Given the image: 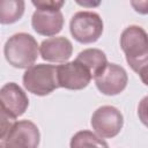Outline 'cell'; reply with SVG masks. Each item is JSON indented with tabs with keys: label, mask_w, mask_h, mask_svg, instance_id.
Wrapping results in <instances>:
<instances>
[{
	"label": "cell",
	"mask_w": 148,
	"mask_h": 148,
	"mask_svg": "<svg viewBox=\"0 0 148 148\" xmlns=\"http://www.w3.org/2000/svg\"><path fill=\"white\" fill-rule=\"evenodd\" d=\"M37 40L27 32L10 36L3 46V54L9 65L15 68H29L38 58Z\"/></svg>",
	"instance_id": "6da1fadb"
},
{
	"label": "cell",
	"mask_w": 148,
	"mask_h": 148,
	"mask_svg": "<svg viewBox=\"0 0 148 148\" xmlns=\"http://www.w3.org/2000/svg\"><path fill=\"white\" fill-rule=\"evenodd\" d=\"M120 47L126 61L136 73L148 64V34L140 25L127 27L120 36Z\"/></svg>",
	"instance_id": "7a4b0ae2"
},
{
	"label": "cell",
	"mask_w": 148,
	"mask_h": 148,
	"mask_svg": "<svg viewBox=\"0 0 148 148\" xmlns=\"http://www.w3.org/2000/svg\"><path fill=\"white\" fill-rule=\"evenodd\" d=\"M22 81L29 92L37 96H46L59 88L57 66L47 64L34 65L25 69Z\"/></svg>",
	"instance_id": "3957f363"
},
{
	"label": "cell",
	"mask_w": 148,
	"mask_h": 148,
	"mask_svg": "<svg viewBox=\"0 0 148 148\" xmlns=\"http://www.w3.org/2000/svg\"><path fill=\"white\" fill-rule=\"evenodd\" d=\"M39 140L37 125L28 119L20 120L0 134V148H37Z\"/></svg>",
	"instance_id": "277c9868"
},
{
	"label": "cell",
	"mask_w": 148,
	"mask_h": 148,
	"mask_svg": "<svg viewBox=\"0 0 148 148\" xmlns=\"http://www.w3.org/2000/svg\"><path fill=\"white\" fill-rule=\"evenodd\" d=\"M69 31L73 38L81 44L95 43L102 36L103 21L95 12H77L71 18Z\"/></svg>",
	"instance_id": "5b68a950"
},
{
	"label": "cell",
	"mask_w": 148,
	"mask_h": 148,
	"mask_svg": "<svg viewBox=\"0 0 148 148\" xmlns=\"http://www.w3.org/2000/svg\"><path fill=\"white\" fill-rule=\"evenodd\" d=\"M91 127L101 138H114L124 125L121 112L112 105L99 106L91 116Z\"/></svg>",
	"instance_id": "8992f818"
},
{
	"label": "cell",
	"mask_w": 148,
	"mask_h": 148,
	"mask_svg": "<svg viewBox=\"0 0 148 148\" xmlns=\"http://www.w3.org/2000/svg\"><path fill=\"white\" fill-rule=\"evenodd\" d=\"M57 74L59 87L69 90H81L86 88L92 79L88 68L77 60L57 66Z\"/></svg>",
	"instance_id": "52a82bcc"
},
{
	"label": "cell",
	"mask_w": 148,
	"mask_h": 148,
	"mask_svg": "<svg viewBox=\"0 0 148 148\" xmlns=\"http://www.w3.org/2000/svg\"><path fill=\"white\" fill-rule=\"evenodd\" d=\"M97 89L106 96H114L125 90L128 76L124 67L117 64H108L106 67L95 77Z\"/></svg>",
	"instance_id": "ba28073f"
},
{
	"label": "cell",
	"mask_w": 148,
	"mask_h": 148,
	"mask_svg": "<svg viewBox=\"0 0 148 148\" xmlns=\"http://www.w3.org/2000/svg\"><path fill=\"white\" fill-rule=\"evenodd\" d=\"M0 104L1 112H5L16 119L27 111L29 106V98L17 83L8 82L1 87Z\"/></svg>",
	"instance_id": "9c48e42d"
},
{
	"label": "cell",
	"mask_w": 148,
	"mask_h": 148,
	"mask_svg": "<svg viewBox=\"0 0 148 148\" xmlns=\"http://www.w3.org/2000/svg\"><path fill=\"white\" fill-rule=\"evenodd\" d=\"M31 25L42 36H54L62 29V13L60 9H36L31 17Z\"/></svg>",
	"instance_id": "30bf717a"
},
{
	"label": "cell",
	"mask_w": 148,
	"mask_h": 148,
	"mask_svg": "<svg viewBox=\"0 0 148 148\" xmlns=\"http://www.w3.org/2000/svg\"><path fill=\"white\" fill-rule=\"evenodd\" d=\"M39 52L43 60L50 62H66L73 53V45L71 40L64 36L50 37L42 42Z\"/></svg>",
	"instance_id": "8fae6325"
},
{
	"label": "cell",
	"mask_w": 148,
	"mask_h": 148,
	"mask_svg": "<svg viewBox=\"0 0 148 148\" xmlns=\"http://www.w3.org/2000/svg\"><path fill=\"white\" fill-rule=\"evenodd\" d=\"M75 60L87 67L92 77L99 74L109 64L105 53L99 49H86L77 54Z\"/></svg>",
	"instance_id": "7c38bea8"
},
{
	"label": "cell",
	"mask_w": 148,
	"mask_h": 148,
	"mask_svg": "<svg viewBox=\"0 0 148 148\" xmlns=\"http://www.w3.org/2000/svg\"><path fill=\"white\" fill-rule=\"evenodd\" d=\"M25 3L23 0H2L0 2L1 24H12L17 22L24 14Z\"/></svg>",
	"instance_id": "4fadbf2b"
},
{
	"label": "cell",
	"mask_w": 148,
	"mask_h": 148,
	"mask_svg": "<svg viewBox=\"0 0 148 148\" xmlns=\"http://www.w3.org/2000/svg\"><path fill=\"white\" fill-rule=\"evenodd\" d=\"M71 148H109L108 143L91 131H79L76 132L69 142Z\"/></svg>",
	"instance_id": "5bb4252c"
},
{
	"label": "cell",
	"mask_w": 148,
	"mask_h": 148,
	"mask_svg": "<svg viewBox=\"0 0 148 148\" xmlns=\"http://www.w3.org/2000/svg\"><path fill=\"white\" fill-rule=\"evenodd\" d=\"M138 116L140 121L148 127V96H145L138 105Z\"/></svg>",
	"instance_id": "9a60e30c"
},
{
	"label": "cell",
	"mask_w": 148,
	"mask_h": 148,
	"mask_svg": "<svg viewBox=\"0 0 148 148\" xmlns=\"http://www.w3.org/2000/svg\"><path fill=\"white\" fill-rule=\"evenodd\" d=\"M32 5L36 9H60L65 1H53V0H42V1H32Z\"/></svg>",
	"instance_id": "2e32d148"
},
{
	"label": "cell",
	"mask_w": 148,
	"mask_h": 148,
	"mask_svg": "<svg viewBox=\"0 0 148 148\" xmlns=\"http://www.w3.org/2000/svg\"><path fill=\"white\" fill-rule=\"evenodd\" d=\"M131 6L139 14H143V15L148 14V0H143V1H131Z\"/></svg>",
	"instance_id": "e0dca14e"
},
{
	"label": "cell",
	"mask_w": 148,
	"mask_h": 148,
	"mask_svg": "<svg viewBox=\"0 0 148 148\" xmlns=\"http://www.w3.org/2000/svg\"><path fill=\"white\" fill-rule=\"evenodd\" d=\"M136 73L139 74L142 83L146 84V86H148V64H146L145 66H142Z\"/></svg>",
	"instance_id": "ac0fdd59"
}]
</instances>
